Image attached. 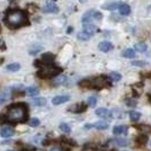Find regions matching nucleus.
<instances>
[{
    "label": "nucleus",
    "mask_w": 151,
    "mask_h": 151,
    "mask_svg": "<svg viewBox=\"0 0 151 151\" xmlns=\"http://www.w3.org/2000/svg\"><path fill=\"white\" fill-rule=\"evenodd\" d=\"M71 99V97L69 95H60L56 96L52 99V103L53 105H60L62 104L67 102Z\"/></svg>",
    "instance_id": "obj_9"
},
{
    "label": "nucleus",
    "mask_w": 151,
    "mask_h": 151,
    "mask_svg": "<svg viewBox=\"0 0 151 151\" xmlns=\"http://www.w3.org/2000/svg\"><path fill=\"white\" fill-rule=\"evenodd\" d=\"M42 50H43V47H41L40 46H36L29 50V54L35 55L37 54L38 52L41 51Z\"/></svg>",
    "instance_id": "obj_32"
},
{
    "label": "nucleus",
    "mask_w": 151,
    "mask_h": 151,
    "mask_svg": "<svg viewBox=\"0 0 151 151\" xmlns=\"http://www.w3.org/2000/svg\"><path fill=\"white\" fill-rule=\"evenodd\" d=\"M55 60V55L51 52H46L41 55V61L44 63H54Z\"/></svg>",
    "instance_id": "obj_12"
},
{
    "label": "nucleus",
    "mask_w": 151,
    "mask_h": 151,
    "mask_svg": "<svg viewBox=\"0 0 151 151\" xmlns=\"http://www.w3.org/2000/svg\"><path fill=\"white\" fill-rule=\"evenodd\" d=\"M39 124H40V120H39L37 118H33L29 122V125L30 127H37V126H39Z\"/></svg>",
    "instance_id": "obj_33"
},
{
    "label": "nucleus",
    "mask_w": 151,
    "mask_h": 151,
    "mask_svg": "<svg viewBox=\"0 0 151 151\" xmlns=\"http://www.w3.org/2000/svg\"><path fill=\"white\" fill-rule=\"evenodd\" d=\"M14 129L9 127H3L0 131V135L3 138H9L12 137L14 134Z\"/></svg>",
    "instance_id": "obj_14"
},
{
    "label": "nucleus",
    "mask_w": 151,
    "mask_h": 151,
    "mask_svg": "<svg viewBox=\"0 0 151 151\" xmlns=\"http://www.w3.org/2000/svg\"><path fill=\"white\" fill-rule=\"evenodd\" d=\"M113 143L119 147H126L129 145V141L127 139H123V138H118L113 140Z\"/></svg>",
    "instance_id": "obj_20"
},
{
    "label": "nucleus",
    "mask_w": 151,
    "mask_h": 151,
    "mask_svg": "<svg viewBox=\"0 0 151 151\" xmlns=\"http://www.w3.org/2000/svg\"><path fill=\"white\" fill-rule=\"evenodd\" d=\"M32 104L35 106H43L46 104L47 100L46 98L43 97H38L34 99L32 101Z\"/></svg>",
    "instance_id": "obj_19"
},
{
    "label": "nucleus",
    "mask_w": 151,
    "mask_h": 151,
    "mask_svg": "<svg viewBox=\"0 0 151 151\" xmlns=\"http://www.w3.org/2000/svg\"><path fill=\"white\" fill-rule=\"evenodd\" d=\"M122 56H123L124 58L131 59V58H134L135 57V52L132 48H127V50H124L123 53H122Z\"/></svg>",
    "instance_id": "obj_27"
},
{
    "label": "nucleus",
    "mask_w": 151,
    "mask_h": 151,
    "mask_svg": "<svg viewBox=\"0 0 151 151\" xmlns=\"http://www.w3.org/2000/svg\"><path fill=\"white\" fill-rule=\"evenodd\" d=\"M97 98H96L95 97H93V96L90 97L88 99V104H89V106H90L92 108H93V107L95 106L96 104H97Z\"/></svg>",
    "instance_id": "obj_34"
},
{
    "label": "nucleus",
    "mask_w": 151,
    "mask_h": 151,
    "mask_svg": "<svg viewBox=\"0 0 151 151\" xmlns=\"http://www.w3.org/2000/svg\"><path fill=\"white\" fill-rule=\"evenodd\" d=\"M67 81V78L66 76H60L57 77L56 78L54 79L53 82H52V83H53L54 86H60V85H62L64 84L66 81Z\"/></svg>",
    "instance_id": "obj_22"
},
{
    "label": "nucleus",
    "mask_w": 151,
    "mask_h": 151,
    "mask_svg": "<svg viewBox=\"0 0 151 151\" xmlns=\"http://www.w3.org/2000/svg\"><path fill=\"white\" fill-rule=\"evenodd\" d=\"M6 69L9 71H11V72H16V71H18L20 70V64L18 63H12L10 64V65L6 66Z\"/></svg>",
    "instance_id": "obj_26"
},
{
    "label": "nucleus",
    "mask_w": 151,
    "mask_h": 151,
    "mask_svg": "<svg viewBox=\"0 0 151 151\" xmlns=\"http://www.w3.org/2000/svg\"><path fill=\"white\" fill-rule=\"evenodd\" d=\"M98 48H99V50H101V52H108L114 48V46L113 45V43L109 42V41H104L99 43Z\"/></svg>",
    "instance_id": "obj_8"
},
{
    "label": "nucleus",
    "mask_w": 151,
    "mask_h": 151,
    "mask_svg": "<svg viewBox=\"0 0 151 151\" xmlns=\"http://www.w3.org/2000/svg\"><path fill=\"white\" fill-rule=\"evenodd\" d=\"M60 11L58 6L54 0H47L46 6L43 9V12L46 14H58Z\"/></svg>",
    "instance_id": "obj_6"
},
{
    "label": "nucleus",
    "mask_w": 151,
    "mask_h": 151,
    "mask_svg": "<svg viewBox=\"0 0 151 151\" xmlns=\"http://www.w3.org/2000/svg\"><path fill=\"white\" fill-rule=\"evenodd\" d=\"M6 117L7 122L10 124L24 123L29 118V110L27 105L24 102L12 104L8 107Z\"/></svg>",
    "instance_id": "obj_2"
},
{
    "label": "nucleus",
    "mask_w": 151,
    "mask_h": 151,
    "mask_svg": "<svg viewBox=\"0 0 151 151\" xmlns=\"http://www.w3.org/2000/svg\"><path fill=\"white\" fill-rule=\"evenodd\" d=\"M92 37L85 32H80L77 34V38L81 41H88Z\"/></svg>",
    "instance_id": "obj_29"
},
{
    "label": "nucleus",
    "mask_w": 151,
    "mask_h": 151,
    "mask_svg": "<svg viewBox=\"0 0 151 151\" xmlns=\"http://www.w3.org/2000/svg\"><path fill=\"white\" fill-rule=\"evenodd\" d=\"M6 151H14V150H6Z\"/></svg>",
    "instance_id": "obj_44"
},
{
    "label": "nucleus",
    "mask_w": 151,
    "mask_h": 151,
    "mask_svg": "<svg viewBox=\"0 0 151 151\" xmlns=\"http://www.w3.org/2000/svg\"><path fill=\"white\" fill-rule=\"evenodd\" d=\"M148 136L146 134L139 135L137 137V139H136V141L141 145L146 144L147 142H148Z\"/></svg>",
    "instance_id": "obj_25"
},
{
    "label": "nucleus",
    "mask_w": 151,
    "mask_h": 151,
    "mask_svg": "<svg viewBox=\"0 0 151 151\" xmlns=\"http://www.w3.org/2000/svg\"><path fill=\"white\" fill-rule=\"evenodd\" d=\"M87 109H88V105L84 101H81L80 103L74 104L70 106L67 111L73 113H83L86 112Z\"/></svg>",
    "instance_id": "obj_7"
},
{
    "label": "nucleus",
    "mask_w": 151,
    "mask_h": 151,
    "mask_svg": "<svg viewBox=\"0 0 151 151\" xmlns=\"http://www.w3.org/2000/svg\"><path fill=\"white\" fill-rule=\"evenodd\" d=\"M95 114L100 118H110L112 117V112L105 108H99L95 111Z\"/></svg>",
    "instance_id": "obj_10"
},
{
    "label": "nucleus",
    "mask_w": 151,
    "mask_h": 151,
    "mask_svg": "<svg viewBox=\"0 0 151 151\" xmlns=\"http://www.w3.org/2000/svg\"><path fill=\"white\" fill-rule=\"evenodd\" d=\"M144 77H146L147 78H151V71H149V72H147L143 74Z\"/></svg>",
    "instance_id": "obj_39"
},
{
    "label": "nucleus",
    "mask_w": 151,
    "mask_h": 151,
    "mask_svg": "<svg viewBox=\"0 0 151 151\" xmlns=\"http://www.w3.org/2000/svg\"><path fill=\"white\" fill-rule=\"evenodd\" d=\"M6 50V46L5 42L1 39H0V50L4 51Z\"/></svg>",
    "instance_id": "obj_37"
},
{
    "label": "nucleus",
    "mask_w": 151,
    "mask_h": 151,
    "mask_svg": "<svg viewBox=\"0 0 151 151\" xmlns=\"http://www.w3.org/2000/svg\"><path fill=\"white\" fill-rule=\"evenodd\" d=\"M103 18V14L98 11L92 9L85 13L82 17V22L84 24L90 23L92 20H101Z\"/></svg>",
    "instance_id": "obj_5"
},
{
    "label": "nucleus",
    "mask_w": 151,
    "mask_h": 151,
    "mask_svg": "<svg viewBox=\"0 0 151 151\" xmlns=\"http://www.w3.org/2000/svg\"><path fill=\"white\" fill-rule=\"evenodd\" d=\"M1 32V25H0V34Z\"/></svg>",
    "instance_id": "obj_42"
},
{
    "label": "nucleus",
    "mask_w": 151,
    "mask_h": 151,
    "mask_svg": "<svg viewBox=\"0 0 151 151\" xmlns=\"http://www.w3.org/2000/svg\"><path fill=\"white\" fill-rule=\"evenodd\" d=\"M20 151H28L27 150H25V149H24V150H20Z\"/></svg>",
    "instance_id": "obj_43"
},
{
    "label": "nucleus",
    "mask_w": 151,
    "mask_h": 151,
    "mask_svg": "<svg viewBox=\"0 0 151 151\" xmlns=\"http://www.w3.org/2000/svg\"><path fill=\"white\" fill-rule=\"evenodd\" d=\"M132 66H134V67H144L149 65L148 62L146 61H143V60H136V61H133L131 62Z\"/></svg>",
    "instance_id": "obj_31"
},
{
    "label": "nucleus",
    "mask_w": 151,
    "mask_h": 151,
    "mask_svg": "<svg viewBox=\"0 0 151 151\" xmlns=\"http://www.w3.org/2000/svg\"><path fill=\"white\" fill-rule=\"evenodd\" d=\"M34 65L36 67L39 68L37 76L41 79L54 78V77L58 76L63 71V69L62 67H58L54 63H44L40 60H35Z\"/></svg>",
    "instance_id": "obj_3"
},
{
    "label": "nucleus",
    "mask_w": 151,
    "mask_h": 151,
    "mask_svg": "<svg viewBox=\"0 0 151 151\" xmlns=\"http://www.w3.org/2000/svg\"><path fill=\"white\" fill-rule=\"evenodd\" d=\"M134 48L137 51L139 52H144L147 50L148 46L144 43H139L134 45Z\"/></svg>",
    "instance_id": "obj_24"
},
{
    "label": "nucleus",
    "mask_w": 151,
    "mask_h": 151,
    "mask_svg": "<svg viewBox=\"0 0 151 151\" xmlns=\"http://www.w3.org/2000/svg\"><path fill=\"white\" fill-rule=\"evenodd\" d=\"M148 99H149V101L151 103V94H149L148 95Z\"/></svg>",
    "instance_id": "obj_41"
},
{
    "label": "nucleus",
    "mask_w": 151,
    "mask_h": 151,
    "mask_svg": "<svg viewBox=\"0 0 151 151\" xmlns=\"http://www.w3.org/2000/svg\"><path fill=\"white\" fill-rule=\"evenodd\" d=\"M26 94L29 97H33V96L38 95L39 94V90L36 87H28L25 90Z\"/></svg>",
    "instance_id": "obj_21"
},
{
    "label": "nucleus",
    "mask_w": 151,
    "mask_h": 151,
    "mask_svg": "<svg viewBox=\"0 0 151 151\" xmlns=\"http://www.w3.org/2000/svg\"><path fill=\"white\" fill-rule=\"evenodd\" d=\"M8 99V94H4L2 95H0V104H2Z\"/></svg>",
    "instance_id": "obj_36"
},
{
    "label": "nucleus",
    "mask_w": 151,
    "mask_h": 151,
    "mask_svg": "<svg viewBox=\"0 0 151 151\" xmlns=\"http://www.w3.org/2000/svg\"><path fill=\"white\" fill-rule=\"evenodd\" d=\"M125 104L127 106L129 107H135L137 105V101L134 99H127L125 100Z\"/></svg>",
    "instance_id": "obj_35"
},
{
    "label": "nucleus",
    "mask_w": 151,
    "mask_h": 151,
    "mask_svg": "<svg viewBox=\"0 0 151 151\" xmlns=\"http://www.w3.org/2000/svg\"><path fill=\"white\" fill-rule=\"evenodd\" d=\"M129 115L130 118H131V120L134 122L138 121L141 116V113L138 112V111H130Z\"/></svg>",
    "instance_id": "obj_28"
},
{
    "label": "nucleus",
    "mask_w": 151,
    "mask_h": 151,
    "mask_svg": "<svg viewBox=\"0 0 151 151\" xmlns=\"http://www.w3.org/2000/svg\"><path fill=\"white\" fill-rule=\"evenodd\" d=\"M97 28L95 25L92 24L91 23L88 24H84L83 25V32L88 34V35L92 37L94 34L97 32Z\"/></svg>",
    "instance_id": "obj_11"
},
{
    "label": "nucleus",
    "mask_w": 151,
    "mask_h": 151,
    "mask_svg": "<svg viewBox=\"0 0 151 151\" xmlns=\"http://www.w3.org/2000/svg\"><path fill=\"white\" fill-rule=\"evenodd\" d=\"M50 151H60V149L57 148H52Z\"/></svg>",
    "instance_id": "obj_40"
},
{
    "label": "nucleus",
    "mask_w": 151,
    "mask_h": 151,
    "mask_svg": "<svg viewBox=\"0 0 151 151\" xmlns=\"http://www.w3.org/2000/svg\"><path fill=\"white\" fill-rule=\"evenodd\" d=\"M7 122L6 117V116H4V115H0V125L1 124H4Z\"/></svg>",
    "instance_id": "obj_38"
},
{
    "label": "nucleus",
    "mask_w": 151,
    "mask_h": 151,
    "mask_svg": "<svg viewBox=\"0 0 151 151\" xmlns=\"http://www.w3.org/2000/svg\"><path fill=\"white\" fill-rule=\"evenodd\" d=\"M78 86L84 89L100 90L111 86V79L105 75H100L94 78L83 79L78 83Z\"/></svg>",
    "instance_id": "obj_4"
},
{
    "label": "nucleus",
    "mask_w": 151,
    "mask_h": 151,
    "mask_svg": "<svg viewBox=\"0 0 151 151\" xmlns=\"http://www.w3.org/2000/svg\"><path fill=\"white\" fill-rule=\"evenodd\" d=\"M109 78L113 82H118L122 79V75L116 71H113L109 74Z\"/></svg>",
    "instance_id": "obj_23"
},
{
    "label": "nucleus",
    "mask_w": 151,
    "mask_h": 151,
    "mask_svg": "<svg viewBox=\"0 0 151 151\" xmlns=\"http://www.w3.org/2000/svg\"><path fill=\"white\" fill-rule=\"evenodd\" d=\"M118 9L120 14L122 16H128L131 13V8L127 4H120Z\"/></svg>",
    "instance_id": "obj_16"
},
{
    "label": "nucleus",
    "mask_w": 151,
    "mask_h": 151,
    "mask_svg": "<svg viewBox=\"0 0 151 151\" xmlns=\"http://www.w3.org/2000/svg\"><path fill=\"white\" fill-rule=\"evenodd\" d=\"M4 22L11 29H17L30 24L27 12L21 9H10L6 13Z\"/></svg>",
    "instance_id": "obj_1"
},
{
    "label": "nucleus",
    "mask_w": 151,
    "mask_h": 151,
    "mask_svg": "<svg viewBox=\"0 0 151 151\" xmlns=\"http://www.w3.org/2000/svg\"><path fill=\"white\" fill-rule=\"evenodd\" d=\"M60 129L62 132H63L65 134H70L71 132V127H69V125L67 123H65V122H62V123L60 124Z\"/></svg>",
    "instance_id": "obj_30"
},
{
    "label": "nucleus",
    "mask_w": 151,
    "mask_h": 151,
    "mask_svg": "<svg viewBox=\"0 0 151 151\" xmlns=\"http://www.w3.org/2000/svg\"><path fill=\"white\" fill-rule=\"evenodd\" d=\"M124 151H127V150H124Z\"/></svg>",
    "instance_id": "obj_46"
},
{
    "label": "nucleus",
    "mask_w": 151,
    "mask_h": 151,
    "mask_svg": "<svg viewBox=\"0 0 151 151\" xmlns=\"http://www.w3.org/2000/svg\"><path fill=\"white\" fill-rule=\"evenodd\" d=\"M150 146H151V142H150Z\"/></svg>",
    "instance_id": "obj_45"
},
{
    "label": "nucleus",
    "mask_w": 151,
    "mask_h": 151,
    "mask_svg": "<svg viewBox=\"0 0 151 151\" xmlns=\"http://www.w3.org/2000/svg\"><path fill=\"white\" fill-rule=\"evenodd\" d=\"M134 127L137 129L139 131L144 132V133H151V126L146 124H138L133 125Z\"/></svg>",
    "instance_id": "obj_17"
},
{
    "label": "nucleus",
    "mask_w": 151,
    "mask_h": 151,
    "mask_svg": "<svg viewBox=\"0 0 151 151\" xmlns=\"http://www.w3.org/2000/svg\"><path fill=\"white\" fill-rule=\"evenodd\" d=\"M109 124L107 123L106 122L102 121V120H99V121H97L94 122L93 124H90V128L94 127L97 129H99V130L106 129L107 128H109Z\"/></svg>",
    "instance_id": "obj_15"
},
{
    "label": "nucleus",
    "mask_w": 151,
    "mask_h": 151,
    "mask_svg": "<svg viewBox=\"0 0 151 151\" xmlns=\"http://www.w3.org/2000/svg\"><path fill=\"white\" fill-rule=\"evenodd\" d=\"M128 131V127L126 125H118L113 127V133L115 135L120 134H127Z\"/></svg>",
    "instance_id": "obj_13"
},
{
    "label": "nucleus",
    "mask_w": 151,
    "mask_h": 151,
    "mask_svg": "<svg viewBox=\"0 0 151 151\" xmlns=\"http://www.w3.org/2000/svg\"><path fill=\"white\" fill-rule=\"evenodd\" d=\"M120 4L118 3V2L108 3V4H105L101 6V8L104 9V10L113 11V10H116V9L119 8V6H120Z\"/></svg>",
    "instance_id": "obj_18"
}]
</instances>
